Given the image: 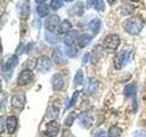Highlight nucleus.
Here are the masks:
<instances>
[{
  "mask_svg": "<svg viewBox=\"0 0 146 137\" xmlns=\"http://www.w3.org/2000/svg\"><path fill=\"white\" fill-rule=\"evenodd\" d=\"M144 26V19L141 16H134L129 18L124 24L125 30L131 35H138Z\"/></svg>",
  "mask_w": 146,
  "mask_h": 137,
  "instance_id": "nucleus-1",
  "label": "nucleus"
},
{
  "mask_svg": "<svg viewBox=\"0 0 146 137\" xmlns=\"http://www.w3.org/2000/svg\"><path fill=\"white\" fill-rule=\"evenodd\" d=\"M17 64H18V58L17 55H13L8 59H7L6 62L3 63L2 74L7 80H9L11 78L14 68L17 66Z\"/></svg>",
  "mask_w": 146,
  "mask_h": 137,
  "instance_id": "nucleus-2",
  "label": "nucleus"
},
{
  "mask_svg": "<svg viewBox=\"0 0 146 137\" xmlns=\"http://www.w3.org/2000/svg\"><path fill=\"white\" fill-rule=\"evenodd\" d=\"M121 44V39L117 34L108 35L103 40V49L107 52L116 51Z\"/></svg>",
  "mask_w": 146,
  "mask_h": 137,
  "instance_id": "nucleus-3",
  "label": "nucleus"
},
{
  "mask_svg": "<svg viewBox=\"0 0 146 137\" xmlns=\"http://www.w3.org/2000/svg\"><path fill=\"white\" fill-rule=\"evenodd\" d=\"M131 58V52L130 50L122 49L114 58V66L117 70H121L130 61Z\"/></svg>",
  "mask_w": 146,
  "mask_h": 137,
  "instance_id": "nucleus-4",
  "label": "nucleus"
},
{
  "mask_svg": "<svg viewBox=\"0 0 146 137\" xmlns=\"http://www.w3.org/2000/svg\"><path fill=\"white\" fill-rule=\"evenodd\" d=\"M59 17L56 14L51 15L49 17L47 18V20L45 22V27L49 32H58V27H59Z\"/></svg>",
  "mask_w": 146,
  "mask_h": 137,
  "instance_id": "nucleus-5",
  "label": "nucleus"
},
{
  "mask_svg": "<svg viewBox=\"0 0 146 137\" xmlns=\"http://www.w3.org/2000/svg\"><path fill=\"white\" fill-rule=\"evenodd\" d=\"M36 68L38 71L46 73L49 71V70L51 68V61L48 57L41 56L38 59V61L36 62Z\"/></svg>",
  "mask_w": 146,
  "mask_h": 137,
  "instance_id": "nucleus-6",
  "label": "nucleus"
},
{
  "mask_svg": "<svg viewBox=\"0 0 146 137\" xmlns=\"http://www.w3.org/2000/svg\"><path fill=\"white\" fill-rule=\"evenodd\" d=\"M79 123L84 129H89L93 123V117L89 112H83L79 115Z\"/></svg>",
  "mask_w": 146,
  "mask_h": 137,
  "instance_id": "nucleus-7",
  "label": "nucleus"
},
{
  "mask_svg": "<svg viewBox=\"0 0 146 137\" xmlns=\"http://www.w3.org/2000/svg\"><path fill=\"white\" fill-rule=\"evenodd\" d=\"M98 88H99L98 80L94 79V78H90V79L87 80L86 84L84 86L83 92L85 95H88V96L92 95L97 91Z\"/></svg>",
  "mask_w": 146,
  "mask_h": 137,
  "instance_id": "nucleus-8",
  "label": "nucleus"
},
{
  "mask_svg": "<svg viewBox=\"0 0 146 137\" xmlns=\"http://www.w3.org/2000/svg\"><path fill=\"white\" fill-rule=\"evenodd\" d=\"M33 79H34L33 72L29 70H25L20 72V74L18 76V79H17V83L20 86H25V85L29 84L30 82L33 80Z\"/></svg>",
  "mask_w": 146,
  "mask_h": 137,
  "instance_id": "nucleus-9",
  "label": "nucleus"
},
{
  "mask_svg": "<svg viewBox=\"0 0 146 137\" xmlns=\"http://www.w3.org/2000/svg\"><path fill=\"white\" fill-rule=\"evenodd\" d=\"M25 103H26V96H25V94L18 93V94L14 95L12 97L11 104L15 109L22 110L25 106Z\"/></svg>",
  "mask_w": 146,
  "mask_h": 137,
  "instance_id": "nucleus-10",
  "label": "nucleus"
},
{
  "mask_svg": "<svg viewBox=\"0 0 146 137\" xmlns=\"http://www.w3.org/2000/svg\"><path fill=\"white\" fill-rule=\"evenodd\" d=\"M59 131V123L56 121L49 122L46 126V135L48 137L57 136Z\"/></svg>",
  "mask_w": 146,
  "mask_h": 137,
  "instance_id": "nucleus-11",
  "label": "nucleus"
},
{
  "mask_svg": "<svg viewBox=\"0 0 146 137\" xmlns=\"http://www.w3.org/2000/svg\"><path fill=\"white\" fill-rule=\"evenodd\" d=\"M78 37H79V31L78 30L68 31L65 38H64V44L68 46V48L73 47V45L75 44L76 40L78 39Z\"/></svg>",
  "mask_w": 146,
  "mask_h": 137,
  "instance_id": "nucleus-12",
  "label": "nucleus"
},
{
  "mask_svg": "<svg viewBox=\"0 0 146 137\" xmlns=\"http://www.w3.org/2000/svg\"><path fill=\"white\" fill-rule=\"evenodd\" d=\"M52 87L54 90H61L64 86V80L60 74L56 73L52 77Z\"/></svg>",
  "mask_w": 146,
  "mask_h": 137,
  "instance_id": "nucleus-13",
  "label": "nucleus"
},
{
  "mask_svg": "<svg viewBox=\"0 0 146 137\" xmlns=\"http://www.w3.org/2000/svg\"><path fill=\"white\" fill-rule=\"evenodd\" d=\"M17 126V120L15 116H8L6 120V128L9 134L15 132Z\"/></svg>",
  "mask_w": 146,
  "mask_h": 137,
  "instance_id": "nucleus-14",
  "label": "nucleus"
},
{
  "mask_svg": "<svg viewBox=\"0 0 146 137\" xmlns=\"http://www.w3.org/2000/svg\"><path fill=\"white\" fill-rule=\"evenodd\" d=\"M52 58L54 59V61L56 62L58 65H64V64L67 62V59L64 58L61 50L59 49H54L53 54H52Z\"/></svg>",
  "mask_w": 146,
  "mask_h": 137,
  "instance_id": "nucleus-15",
  "label": "nucleus"
},
{
  "mask_svg": "<svg viewBox=\"0 0 146 137\" xmlns=\"http://www.w3.org/2000/svg\"><path fill=\"white\" fill-rule=\"evenodd\" d=\"M70 16H81L84 12V7H83V3L79 2L77 3L75 6H73L70 9Z\"/></svg>",
  "mask_w": 146,
  "mask_h": 137,
  "instance_id": "nucleus-16",
  "label": "nucleus"
},
{
  "mask_svg": "<svg viewBox=\"0 0 146 137\" xmlns=\"http://www.w3.org/2000/svg\"><path fill=\"white\" fill-rule=\"evenodd\" d=\"M89 27L91 32H92L94 35H97L100 30V27H102V21H100L99 18H93V19L90 22Z\"/></svg>",
  "mask_w": 146,
  "mask_h": 137,
  "instance_id": "nucleus-17",
  "label": "nucleus"
},
{
  "mask_svg": "<svg viewBox=\"0 0 146 137\" xmlns=\"http://www.w3.org/2000/svg\"><path fill=\"white\" fill-rule=\"evenodd\" d=\"M87 5L89 7H94L98 11L104 10L105 7L103 0H87Z\"/></svg>",
  "mask_w": 146,
  "mask_h": 137,
  "instance_id": "nucleus-18",
  "label": "nucleus"
},
{
  "mask_svg": "<svg viewBox=\"0 0 146 137\" xmlns=\"http://www.w3.org/2000/svg\"><path fill=\"white\" fill-rule=\"evenodd\" d=\"M91 40H92V37L90 35L83 34L78 39V45H79L80 48H85L86 46H88L91 42Z\"/></svg>",
  "mask_w": 146,
  "mask_h": 137,
  "instance_id": "nucleus-19",
  "label": "nucleus"
},
{
  "mask_svg": "<svg viewBox=\"0 0 146 137\" xmlns=\"http://www.w3.org/2000/svg\"><path fill=\"white\" fill-rule=\"evenodd\" d=\"M36 12H38V16L40 17H45L48 15L49 13V8H48V6L46 4H41L39 6L36 7Z\"/></svg>",
  "mask_w": 146,
  "mask_h": 137,
  "instance_id": "nucleus-20",
  "label": "nucleus"
},
{
  "mask_svg": "<svg viewBox=\"0 0 146 137\" xmlns=\"http://www.w3.org/2000/svg\"><path fill=\"white\" fill-rule=\"evenodd\" d=\"M121 130L116 125H113L110 128L108 132V137H121Z\"/></svg>",
  "mask_w": 146,
  "mask_h": 137,
  "instance_id": "nucleus-21",
  "label": "nucleus"
},
{
  "mask_svg": "<svg viewBox=\"0 0 146 137\" xmlns=\"http://www.w3.org/2000/svg\"><path fill=\"white\" fill-rule=\"evenodd\" d=\"M70 27H71L70 22L68 20H64L62 23H60V25H59L58 33H59V34L66 33V32H68V30L70 29Z\"/></svg>",
  "mask_w": 146,
  "mask_h": 137,
  "instance_id": "nucleus-22",
  "label": "nucleus"
},
{
  "mask_svg": "<svg viewBox=\"0 0 146 137\" xmlns=\"http://www.w3.org/2000/svg\"><path fill=\"white\" fill-rule=\"evenodd\" d=\"M83 80H84V74H83V71H82V70H78L77 73L75 74L74 80H73V81H74V84H75L76 86H78V85H81L82 83H83Z\"/></svg>",
  "mask_w": 146,
  "mask_h": 137,
  "instance_id": "nucleus-23",
  "label": "nucleus"
},
{
  "mask_svg": "<svg viewBox=\"0 0 146 137\" xmlns=\"http://www.w3.org/2000/svg\"><path fill=\"white\" fill-rule=\"evenodd\" d=\"M136 94V86L133 84H128L124 88V95L127 97L134 96Z\"/></svg>",
  "mask_w": 146,
  "mask_h": 137,
  "instance_id": "nucleus-24",
  "label": "nucleus"
},
{
  "mask_svg": "<svg viewBox=\"0 0 146 137\" xmlns=\"http://www.w3.org/2000/svg\"><path fill=\"white\" fill-rule=\"evenodd\" d=\"M45 39L50 44H57L59 41L58 37H57L55 34H53L52 32H47V33L45 34Z\"/></svg>",
  "mask_w": 146,
  "mask_h": 137,
  "instance_id": "nucleus-25",
  "label": "nucleus"
},
{
  "mask_svg": "<svg viewBox=\"0 0 146 137\" xmlns=\"http://www.w3.org/2000/svg\"><path fill=\"white\" fill-rule=\"evenodd\" d=\"M75 118H76V113L74 112H71L67 116V118L65 119V125L67 126H71L72 125V123L73 122H74L75 120Z\"/></svg>",
  "mask_w": 146,
  "mask_h": 137,
  "instance_id": "nucleus-26",
  "label": "nucleus"
},
{
  "mask_svg": "<svg viewBox=\"0 0 146 137\" xmlns=\"http://www.w3.org/2000/svg\"><path fill=\"white\" fill-rule=\"evenodd\" d=\"M63 6L62 0H51L50 1V7L53 10H58Z\"/></svg>",
  "mask_w": 146,
  "mask_h": 137,
  "instance_id": "nucleus-27",
  "label": "nucleus"
},
{
  "mask_svg": "<svg viewBox=\"0 0 146 137\" xmlns=\"http://www.w3.org/2000/svg\"><path fill=\"white\" fill-rule=\"evenodd\" d=\"M78 97H79V91L76 90L75 92L73 93L72 97H71V100H70V103H68V105L67 109H70V108H71V107L74 106L75 103H76V102H77V99H78Z\"/></svg>",
  "mask_w": 146,
  "mask_h": 137,
  "instance_id": "nucleus-28",
  "label": "nucleus"
},
{
  "mask_svg": "<svg viewBox=\"0 0 146 137\" xmlns=\"http://www.w3.org/2000/svg\"><path fill=\"white\" fill-rule=\"evenodd\" d=\"M121 10H122V14H124V15H129V14L131 13L132 10H133V7L129 4H125V5H122Z\"/></svg>",
  "mask_w": 146,
  "mask_h": 137,
  "instance_id": "nucleus-29",
  "label": "nucleus"
},
{
  "mask_svg": "<svg viewBox=\"0 0 146 137\" xmlns=\"http://www.w3.org/2000/svg\"><path fill=\"white\" fill-rule=\"evenodd\" d=\"M77 52H78V50L74 48V47H70L68 49H67V51H66V54H67V56L68 57H70V58H74L76 55H77Z\"/></svg>",
  "mask_w": 146,
  "mask_h": 137,
  "instance_id": "nucleus-30",
  "label": "nucleus"
},
{
  "mask_svg": "<svg viewBox=\"0 0 146 137\" xmlns=\"http://www.w3.org/2000/svg\"><path fill=\"white\" fill-rule=\"evenodd\" d=\"M29 12H30V8L29 7V5L27 4L23 5L22 7H21V15L27 17L29 15Z\"/></svg>",
  "mask_w": 146,
  "mask_h": 137,
  "instance_id": "nucleus-31",
  "label": "nucleus"
},
{
  "mask_svg": "<svg viewBox=\"0 0 146 137\" xmlns=\"http://www.w3.org/2000/svg\"><path fill=\"white\" fill-rule=\"evenodd\" d=\"M62 137H75V136L71 134L70 131L65 130V131L63 132V134H62Z\"/></svg>",
  "mask_w": 146,
  "mask_h": 137,
  "instance_id": "nucleus-32",
  "label": "nucleus"
},
{
  "mask_svg": "<svg viewBox=\"0 0 146 137\" xmlns=\"http://www.w3.org/2000/svg\"><path fill=\"white\" fill-rule=\"evenodd\" d=\"M134 137H146V132H137L134 134Z\"/></svg>",
  "mask_w": 146,
  "mask_h": 137,
  "instance_id": "nucleus-33",
  "label": "nucleus"
},
{
  "mask_svg": "<svg viewBox=\"0 0 146 137\" xmlns=\"http://www.w3.org/2000/svg\"><path fill=\"white\" fill-rule=\"evenodd\" d=\"M94 137H107V135H106V132H105L100 131V132H97V134L94 135Z\"/></svg>",
  "mask_w": 146,
  "mask_h": 137,
  "instance_id": "nucleus-34",
  "label": "nucleus"
},
{
  "mask_svg": "<svg viewBox=\"0 0 146 137\" xmlns=\"http://www.w3.org/2000/svg\"><path fill=\"white\" fill-rule=\"evenodd\" d=\"M89 59H90V54L89 53H86L84 55L83 59H82V62H83V64H86L87 62L89 61Z\"/></svg>",
  "mask_w": 146,
  "mask_h": 137,
  "instance_id": "nucleus-35",
  "label": "nucleus"
},
{
  "mask_svg": "<svg viewBox=\"0 0 146 137\" xmlns=\"http://www.w3.org/2000/svg\"><path fill=\"white\" fill-rule=\"evenodd\" d=\"M35 1H36V3H38V4L41 5V4H45V1H46V0H35Z\"/></svg>",
  "mask_w": 146,
  "mask_h": 137,
  "instance_id": "nucleus-36",
  "label": "nucleus"
},
{
  "mask_svg": "<svg viewBox=\"0 0 146 137\" xmlns=\"http://www.w3.org/2000/svg\"><path fill=\"white\" fill-rule=\"evenodd\" d=\"M116 1H117V0H107V2H108L110 5H113Z\"/></svg>",
  "mask_w": 146,
  "mask_h": 137,
  "instance_id": "nucleus-37",
  "label": "nucleus"
},
{
  "mask_svg": "<svg viewBox=\"0 0 146 137\" xmlns=\"http://www.w3.org/2000/svg\"><path fill=\"white\" fill-rule=\"evenodd\" d=\"M66 2H72V1H74V0H65Z\"/></svg>",
  "mask_w": 146,
  "mask_h": 137,
  "instance_id": "nucleus-38",
  "label": "nucleus"
},
{
  "mask_svg": "<svg viewBox=\"0 0 146 137\" xmlns=\"http://www.w3.org/2000/svg\"><path fill=\"white\" fill-rule=\"evenodd\" d=\"M131 1H133V2H138L139 0H131Z\"/></svg>",
  "mask_w": 146,
  "mask_h": 137,
  "instance_id": "nucleus-39",
  "label": "nucleus"
}]
</instances>
